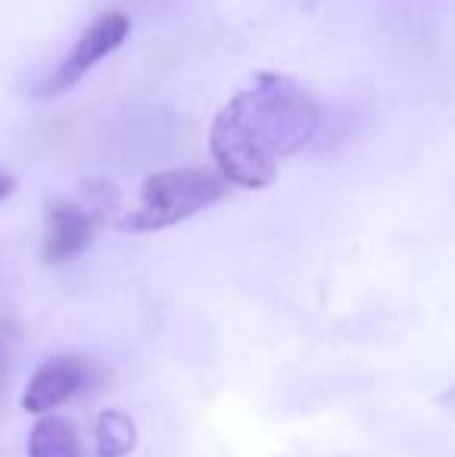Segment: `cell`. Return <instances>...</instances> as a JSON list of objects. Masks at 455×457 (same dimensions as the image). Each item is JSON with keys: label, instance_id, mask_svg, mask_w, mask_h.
<instances>
[{"label": "cell", "instance_id": "obj_1", "mask_svg": "<svg viewBox=\"0 0 455 457\" xmlns=\"http://www.w3.org/2000/svg\"><path fill=\"white\" fill-rule=\"evenodd\" d=\"M322 109L316 96L278 72H256L209 128V153L228 184L262 190L278 178L281 162L316 140Z\"/></svg>", "mask_w": 455, "mask_h": 457}, {"label": "cell", "instance_id": "obj_2", "mask_svg": "<svg viewBox=\"0 0 455 457\" xmlns=\"http://www.w3.org/2000/svg\"><path fill=\"white\" fill-rule=\"evenodd\" d=\"M228 196V178L219 169H165L150 175L140 184L138 209L128 212L119 221L122 230L131 234H156L172 224H181L188 218L206 212L209 205L222 203Z\"/></svg>", "mask_w": 455, "mask_h": 457}, {"label": "cell", "instance_id": "obj_3", "mask_svg": "<svg viewBox=\"0 0 455 457\" xmlns=\"http://www.w3.org/2000/svg\"><path fill=\"white\" fill-rule=\"evenodd\" d=\"M128 35H131V22H128L125 12L110 10V12H104V16H97L81 31L79 41L69 47V54L63 56L60 66H56L47 79H41V85L35 87V96L38 100H50V96L72 91L97 62H104L106 56L115 54V50L128 41Z\"/></svg>", "mask_w": 455, "mask_h": 457}, {"label": "cell", "instance_id": "obj_4", "mask_svg": "<svg viewBox=\"0 0 455 457\" xmlns=\"http://www.w3.org/2000/svg\"><path fill=\"white\" fill-rule=\"evenodd\" d=\"M88 364L75 355H54L38 364L22 392V411L29 414H47L75 395L85 386Z\"/></svg>", "mask_w": 455, "mask_h": 457}, {"label": "cell", "instance_id": "obj_5", "mask_svg": "<svg viewBox=\"0 0 455 457\" xmlns=\"http://www.w3.org/2000/svg\"><path fill=\"white\" fill-rule=\"evenodd\" d=\"M94 215L97 212L85 203L56 199L47 209V230H44V262L63 265L75 259L94 237Z\"/></svg>", "mask_w": 455, "mask_h": 457}, {"label": "cell", "instance_id": "obj_6", "mask_svg": "<svg viewBox=\"0 0 455 457\" xmlns=\"http://www.w3.org/2000/svg\"><path fill=\"white\" fill-rule=\"evenodd\" d=\"M29 457H81L75 423L60 414H41L29 433Z\"/></svg>", "mask_w": 455, "mask_h": 457}, {"label": "cell", "instance_id": "obj_7", "mask_svg": "<svg viewBox=\"0 0 455 457\" xmlns=\"http://www.w3.org/2000/svg\"><path fill=\"white\" fill-rule=\"evenodd\" d=\"M138 445V427L119 408L100 411L94 423V454L97 457H125Z\"/></svg>", "mask_w": 455, "mask_h": 457}, {"label": "cell", "instance_id": "obj_8", "mask_svg": "<svg viewBox=\"0 0 455 457\" xmlns=\"http://www.w3.org/2000/svg\"><path fill=\"white\" fill-rule=\"evenodd\" d=\"M13 190H16V178H13L6 169H0V203H4V199H10Z\"/></svg>", "mask_w": 455, "mask_h": 457}, {"label": "cell", "instance_id": "obj_9", "mask_svg": "<svg viewBox=\"0 0 455 457\" xmlns=\"http://www.w3.org/2000/svg\"><path fill=\"white\" fill-rule=\"evenodd\" d=\"M440 404H443V408L455 417V386H450V389H446L443 395H440Z\"/></svg>", "mask_w": 455, "mask_h": 457}]
</instances>
